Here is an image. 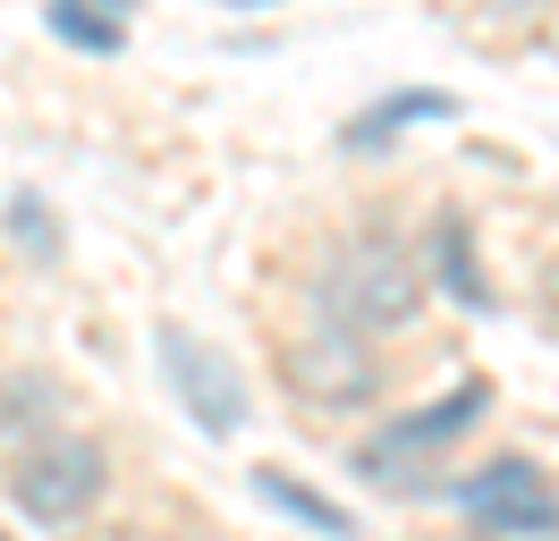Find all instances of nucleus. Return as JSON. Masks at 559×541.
<instances>
[{
  "label": "nucleus",
  "mask_w": 559,
  "mask_h": 541,
  "mask_svg": "<svg viewBox=\"0 0 559 541\" xmlns=\"http://www.w3.org/2000/svg\"><path fill=\"white\" fill-rule=\"evenodd\" d=\"M484 414H491V381H457V389H441L432 406H416V414L382 423V440H365V448H356V473H373V482H390V491H399V466H407V457H432V448L466 440Z\"/></svg>",
  "instance_id": "nucleus-5"
},
{
  "label": "nucleus",
  "mask_w": 559,
  "mask_h": 541,
  "mask_svg": "<svg viewBox=\"0 0 559 541\" xmlns=\"http://www.w3.org/2000/svg\"><path fill=\"white\" fill-rule=\"evenodd\" d=\"M288 389L306 406H331V414H348V406H373L382 398V356L365 347V338H340V330H314L288 347Z\"/></svg>",
  "instance_id": "nucleus-6"
},
{
  "label": "nucleus",
  "mask_w": 559,
  "mask_h": 541,
  "mask_svg": "<svg viewBox=\"0 0 559 541\" xmlns=\"http://www.w3.org/2000/svg\"><path fill=\"white\" fill-rule=\"evenodd\" d=\"M424 245H432V279H441V297H457L466 313H484L491 288H484V270H475V237H466V220H457V212H441Z\"/></svg>",
  "instance_id": "nucleus-11"
},
{
  "label": "nucleus",
  "mask_w": 559,
  "mask_h": 541,
  "mask_svg": "<svg viewBox=\"0 0 559 541\" xmlns=\"http://www.w3.org/2000/svg\"><path fill=\"white\" fill-rule=\"evenodd\" d=\"M0 229L17 237V245H26L35 263H60V220H51V203H43L35 187H17V195L0 203Z\"/></svg>",
  "instance_id": "nucleus-12"
},
{
  "label": "nucleus",
  "mask_w": 559,
  "mask_h": 541,
  "mask_svg": "<svg viewBox=\"0 0 559 541\" xmlns=\"http://www.w3.org/2000/svg\"><path fill=\"white\" fill-rule=\"evenodd\" d=\"M441 491L500 541H551L559 533V491H551V473L534 466V457H491L484 473H457Z\"/></svg>",
  "instance_id": "nucleus-4"
},
{
  "label": "nucleus",
  "mask_w": 559,
  "mask_h": 541,
  "mask_svg": "<svg viewBox=\"0 0 559 541\" xmlns=\"http://www.w3.org/2000/svg\"><path fill=\"white\" fill-rule=\"evenodd\" d=\"M254 500L272 507V516H288V525H306V533H322V541H356L365 525H356L340 500H322L306 473H280V466H263L254 473Z\"/></svg>",
  "instance_id": "nucleus-9"
},
{
  "label": "nucleus",
  "mask_w": 559,
  "mask_h": 541,
  "mask_svg": "<svg viewBox=\"0 0 559 541\" xmlns=\"http://www.w3.org/2000/svg\"><path fill=\"white\" fill-rule=\"evenodd\" d=\"M153 356H162V381L178 389V406H187V423L204 440H238L246 423H254V398H246V372L212 347V338H195L187 322H162L153 330Z\"/></svg>",
  "instance_id": "nucleus-3"
},
{
  "label": "nucleus",
  "mask_w": 559,
  "mask_h": 541,
  "mask_svg": "<svg viewBox=\"0 0 559 541\" xmlns=\"http://www.w3.org/2000/svg\"><path fill=\"white\" fill-rule=\"evenodd\" d=\"M60 414H69V389H60V372H9V389H0V448L17 457V448H35V440L69 432Z\"/></svg>",
  "instance_id": "nucleus-8"
},
{
  "label": "nucleus",
  "mask_w": 559,
  "mask_h": 541,
  "mask_svg": "<svg viewBox=\"0 0 559 541\" xmlns=\"http://www.w3.org/2000/svg\"><path fill=\"white\" fill-rule=\"evenodd\" d=\"M0 541H9V525H0Z\"/></svg>",
  "instance_id": "nucleus-13"
},
{
  "label": "nucleus",
  "mask_w": 559,
  "mask_h": 541,
  "mask_svg": "<svg viewBox=\"0 0 559 541\" xmlns=\"http://www.w3.org/2000/svg\"><path fill=\"white\" fill-rule=\"evenodd\" d=\"M43 26H51V43H69L85 60H119L128 51V0H51Z\"/></svg>",
  "instance_id": "nucleus-10"
},
{
  "label": "nucleus",
  "mask_w": 559,
  "mask_h": 541,
  "mask_svg": "<svg viewBox=\"0 0 559 541\" xmlns=\"http://www.w3.org/2000/svg\"><path fill=\"white\" fill-rule=\"evenodd\" d=\"M314 313H322V330H340V338L407 330L424 313V263L399 237H348L331 254V270L314 279Z\"/></svg>",
  "instance_id": "nucleus-1"
},
{
  "label": "nucleus",
  "mask_w": 559,
  "mask_h": 541,
  "mask_svg": "<svg viewBox=\"0 0 559 541\" xmlns=\"http://www.w3.org/2000/svg\"><path fill=\"white\" fill-rule=\"evenodd\" d=\"M103 500H110L103 440L51 432V440H35V448H17V457H9V507H17L26 525H43V533H76Z\"/></svg>",
  "instance_id": "nucleus-2"
},
{
  "label": "nucleus",
  "mask_w": 559,
  "mask_h": 541,
  "mask_svg": "<svg viewBox=\"0 0 559 541\" xmlns=\"http://www.w3.org/2000/svg\"><path fill=\"white\" fill-rule=\"evenodd\" d=\"M441 119H457V94H441V85H399V94H382L373 110H356L340 144H348V153H390L399 128H441Z\"/></svg>",
  "instance_id": "nucleus-7"
}]
</instances>
